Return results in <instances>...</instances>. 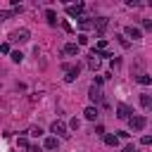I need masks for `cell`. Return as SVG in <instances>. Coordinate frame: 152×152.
Instances as JSON below:
<instances>
[{"label":"cell","instance_id":"1","mask_svg":"<svg viewBox=\"0 0 152 152\" xmlns=\"http://www.w3.org/2000/svg\"><path fill=\"white\" fill-rule=\"evenodd\" d=\"M116 116H119L121 121H128V119L133 116V109H131L126 102H119V104H116Z\"/></svg>","mask_w":152,"mask_h":152},{"label":"cell","instance_id":"2","mask_svg":"<svg viewBox=\"0 0 152 152\" xmlns=\"http://www.w3.org/2000/svg\"><path fill=\"white\" fill-rule=\"evenodd\" d=\"M50 131H52L55 135H59V138H69V135H71V133H69V128L64 126V121H52Z\"/></svg>","mask_w":152,"mask_h":152},{"label":"cell","instance_id":"3","mask_svg":"<svg viewBox=\"0 0 152 152\" xmlns=\"http://www.w3.org/2000/svg\"><path fill=\"white\" fill-rule=\"evenodd\" d=\"M28 28H17V31H12L10 33V40H14V43H26L28 40Z\"/></svg>","mask_w":152,"mask_h":152},{"label":"cell","instance_id":"4","mask_svg":"<svg viewBox=\"0 0 152 152\" xmlns=\"http://www.w3.org/2000/svg\"><path fill=\"white\" fill-rule=\"evenodd\" d=\"M88 97H90V102H95V104H102L104 102V97H102V90H100V86H90V90H88Z\"/></svg>","mask_w":152,"mask_h":152},{"label":"cell","instance_id":"5","mask_svg":"<svg viewBox=\"0 0 152 152\" xmlns=\"http://www.w3.org/2000/svg\"><path fill=\"white\" fill-rule=\"evenodd\" d=\"M145 124H147V119H145V116H140V114H135V116H131V119H128L131 131H142V128H145Z\"/></svg>","mask_w":152,"mask_h":152},{"label":"cell","instance_id":"6","mask_svg":"<svg viewBox=\"0 0 152 152\" xmlns=\"http://www.w3.org/2000/svg\"><path fill=\"white\" fill-rule=\"evenodd\" d=\"M107 26H109V19H107V17H97V19L93 21V28H97V36H102V33L107 31Z\"/></svg>","mask_w":152,"mask_h":152},{"label":"cell","instance_id":"7","mask_svg":"<svg viewBox=\"0 0 152 152\" xmlns=\"http://www.w3.org/2000/svg\"><path fill=\"white\" fill-rule=\"evenodd\" d=\"M81 12H83V2H76V5H66V14L69 17H81Z\"/></svg>","mask_w":152,"mask_h":152},{"label":"cell","instance_id":"8","mask_svg":"<svg viewBox=\"0 0 152 152\" xmlns=\"http://www.w3.org/2000/svg\"><path fill=\"white\" fill-rule=\"evenodd\" d=\"M78 71H81V66H78V64H76V66H66V76H64V81H66V83H71V81L78 76Z\"/></svg>","mask_w":152,"mask_h":152},{"label":"cell","instance_id":"9","mask_svg":"<svg viewBox=\"0 0 152 152\" xmlns=\"http://www.w3.org/2000/svg\"><path fill=\"white\" fill-rule=\"evenodd\" d=\"M126 36L133 38V40H140V38H142V33H140L138 26H126Z\"/></svg>","mask_w":152,"mask_h":152},{"label":"cell","instance_id":"10","mask_svg":"<svg viewBox=\"0 0 152 152\" xmlns=\"http://www.w3.org/2000/svg\"><path fill=\"white\" fill-rule=\"evenodd\" d=\"M78 26H81L83 31H88V28H93V21H90V17H86V14H81V17H78Z\"/></svg>","mask_w":152,"mask_h":152},{"label":"cell","instance_id":"11","mask_svg":"<svg viewBox=\"0 0 152 152\" xmlns=\"http://www.w3.org/2000/svg\"><path fill=\"white\" fill-rule=\"evenodd\" d=\"M104 145H109V147H116V145H119V135L104 133Z\"/></svg>","mask_w":152,"mask_h":152},{"label":"cell","instance_id":"12","mask_svg":"<svg viewBox=\"0 0 152 152\" xmlns=\"http://www.w3.org/2000/svg\"><path fill=\"white\" fill-rule=\"evenodd\" d=\"M83 116H86L88 121H95V119H97V109H95V107H86V112H83Z\"/></svg>","mask_w":152,"mask_h":152},{"label":"cell","instance_id":"13","mask_svg":"<svg viewBox=\"0 0 152 152\" xmlns=\"http://www.w3.org/2000/svg\"><path fill=\"white\" fill-rule=\"evenodd\" d=\"M57 145H59V140H57L55 135H50V138H45V150H57Z\"/></svg>","mask_w":152,"mask_h":152},{"label":"cell","instance_id":"14","mask_svg":"<svg viewBox=\"0 0 152 152\" xmlns=\"http://www.w3.org/2000/svg\"><path fill=\"white\" fill-rule=\"evenodd\" d=\"M45 19H48L50 26H55V24H57V14H55V10H45Z\"/></svg>","mask_w":152,"mask_h":152},{"label":"cell","instance_id":"15","mask_svg":"<svg viewBox=\"0 0 152 152\" xmlns=\"http://www.w3.org/2000/svg\"><path fill=\"white\" fill-rule=\"evenodd\" d=\"M64 52L66 55H78V43H66L64 45Z\"/></svg>","mask_w":152,"mask_h":152},{"label":"cell","instance_id":"16","mask_svg":"<svg viewBox=\"0 0 152 152\" xmlns=\"http://www.w3.org/2000/svg\"><path fill=\"white\" fill-rule=\"evenodd\" d=\"M88 66H90L93 71H97V69H100V57H95V55H90V57H88Z\"/></svg>","mask_w":152,"mask_h":152},{"label":"cell","instance_id":"17","mask_svg":"<svg viewBox=\"0 0 152 152\" xmlns=\"http://www.w3.org/2000/svg\"><path fill=\"white\" fill-rule=\"evenodd\" d=\"M114 38H116V40H119V45H121V48H131V43H128V38H126V36H124V33H116V36H114Z\"/></svg>","mask_w":152,"mask_h":152},{"label":"cell","instance_id":"18","mask_svg":"<svg viewBox=\"0 0 152 152\" xmlns=\"http://www.w3.org/2000/svg\"><path fill=\"white\" fill-rule=\"evenodd\" d=\"M135 81H138L140 86H150V83H152V78H150L147 74H140V76H135Z\"/></svg>","mask_w":152,"mask_h":152},{"label":"cell","instance_id":"19","mask_svg":"<svg viewBox=\"0 0 152 152\" xmlns=\"http://www.w3.org/2000/svg\"><path fill=\"white\" fill-rule=\"evenodd\" d=\"M140 104H142L145 109H150V107H152V97H150V95H140Z\"/></svg>","mask_w":152,"mask_h":152},{"label":"cell","instance_id":"20","mask_svg":"<svg viewBox=\"0 0 152 152\" xmlns=\"http://www.w3.org/2000/svg\"><path fill=\"white\" fill-rule=\"evenodd\" d=\"M17 147H19V150H31V145H28L26 138H19V140H17Z\"/></svg>","mask_w":152,"mask_h":152},{"label":"cell","instance_id":"21","mask_svg":"<svg viewBox=\"0 0 152 152\" xmlns=\"http://www.w3.org/2000/svg\"><path fill=\"white\" fill-rule=\"evenodd\" d=\"M76 38H78V48H81V45H88V36H86V33H78Z\"/></svg>","mask_w":152,"mask_h":152},{"label":"cell","instance_id":"22","mask_svg":"<svg viewBox=\"0 0 152 152\" xmlns=\"http://www.w3.org/2000/svg\"><path fill=\"white\" fill-rule=\"evenodd\" d=\"M28 135H33V138H38V135H43V131H40V126H33V128L28 131Z\"/></svg>","mask_w":152,"mask_h":152},{"label":"cell","instance_id":"23","mask_svg":"<svg viewBox=\"0 0 152 152\" xmlns=\"http://www.w3.org/2000/svg\"><path fill=\"white\" fill-rule=\"evenodd\" d=\"M12 59H14V62H21V59H24V55H21L19 50H14V52H12Z\"/></svg>","mask_w":152,"mask_h":152},{"label":"cell","instance_id":"24","mask_svg":"<svg viewBox=\"0 0 152 152\" xmlns=\"http://www.w3.org/2000/svg\"><path fill=\"white\" fill-rule=\"evenodd\" d=\"M142 28L145 31H152V19H142Z\"/></svg>","mask_w":152,"mask_h":152},{"label":"cell","instance_id":"25","mask_svg":"<svg viewBox=\"0 0 152 152\" xmlns=\"http://www.w3.org/2000/svg\"><path fill=\"white\" fill-rule=\"evenodd\" d=\"M140 142H142V145H152V135H142Z\"/></svg>","mask_w":152,"mask_h":152},{"label":"cell","instance_id":"26","mask_svg":"<svg viewBox=\"0 0 152 152\" xmlns=\"http://www.w3.org/2000/svg\"><path fill=\"white\" fill-rule=\"evenodd\" d=\"M116 66H121V59L119 57H112V69H116Z\"/></svg>","mask_w":152,"mask_h":152},{"label":"cell","instance_id":"27","mask_svg":"<svg viewBox=\"0 0 152 152\" xmlns=\"http://www.w3.org/2000/svg\"><path fill=\"white\" fill-rule=\"evenodd\" d=\"M69 126H71L74 131H78V126H81V121H78V119H71V124H69Z\"/></svg>","mask_w":152,"mask_h":152},{"label":"cell","instance_id":"28","mask_svg":"<svg viewBox=\"0 0 152 152\" xmlns=\"http://www.w3.org/2000/svg\"><path fill=\"white\" fill-rule=\"evenodd\" d=\"M0 52H10V43H2L0 45Z\"/></svg>","mask_w":152,"mask_h":152},{"label":"cell","instance_id":"29","mask_svg":"<svg viewBox=\"0 0 152 152\" xmlns=\"http://www.w3.org/2000/svg\"><path fill=\"white\" fill-rule=\"evenodd\" d=\"M121 152H135V147H133V145H126V147H124Z\"/></svg>","mask_w":152,"mask_h":152},{"label":"cell","instance_id":"30","mask_svg":"<svg viewBox=\"0 0 152 152\" xmlns=\"http://www.w3.org/2000/svg\"><path fill=\"white\" fill-rule=\"evenodd\" d=\"M28 152H43V150H40L38 145H31V150H28Z\"/></svg>","mask_w":152,"mask_h":152}]
</instances>
